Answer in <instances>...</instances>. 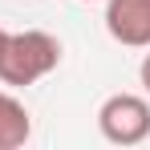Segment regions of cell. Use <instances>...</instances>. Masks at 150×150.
<instances>
[{"label":"cell","mask_w":150,"mask_h":150,"mask_svg":"<svg viewBox=\"0 0 150 150\" xmlns=\"http://www.w3.org/2000/svg\"><path fill=\"white\" fill-rule=\"evenodd\" d=\"M61 65V41L41 28L25 33H8V45L0 57V81L4 85H33L41 77H49Z\"/></svg>","instance_id":"obj_1"},{"label":"cell","mask_w":150,"mask_h":150,"mask_svg":"<svg viewBox=\"0 0 150 150\" xmlns=\"http://www.w3.org/2000/svg\"><path fill=\"white\" fill-rule=\"evenodd\" d=\"M98 130L114 146H138L150 138V101L138 93H110L98 110Z\"/></svg>","instance_id":"obj_2"},{"label":"cell","mask_w":150,"mask_h":150,"mask_svg":"<svg viewBox=\"0 0 150 150\" xmlns=\"http://www.w3.org/2000/svg\"><path fill=\"white\" fill-rule=\"evenodd\" d=\"M105 33L126 49H150V0H105Z\"/></svg>","instance_id":"obj_3"},{"label":"cell","mask_w":150,"mask_h":150,"mask_svg":"<svg viewBox=\"0 0 150 150\" xmlns=\"http://www.w3.org/2000/svg\"><path fill=\"white\" fill-rule=\"evenodd\" d=\"M33 138V118H28L25 101L0 89V150H16Z\"/></svg>","instance_id":"obj_4"},{"label":"cell","mask_w":150,"mask_h":150,"mask_svg":"<svg viewBox=\"0 0 150 150\" xmlns=\"http://www.w3.org/2000/svg\"><path fill=\"white\" fill-rule=\"evenodd\" d=\"M138 77H142V89L150 93V53L142 57V65H138Z\"/></svg>","instance_id":"obj_5"},{"label":"cell","mask_w":150,"mask_h":150,"mask_svg":"<svg viewBox=\"0 0 150 150\" xmlns=\"http://www.w3.org/2000/svg\"><path fill=\"white\" fill-rule=\"evenodd\" d=\"M4 45H8V28H0V57H4Z\"/></svg>","instance_id":"obj_6"},{"label":"cell","mask_w":150,"mask_h":150,"mask_svg":"<svg viewBox=\"0 0 150 150\" xmlns=\"http://www.w3.org/2000/svg\"><path fill=\"white\" fill-rule=\"evenodd\" d=\"M85 4H89V0H85Z\"/></svg>","instance_id":"obj_7"}]
</instances>
